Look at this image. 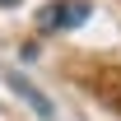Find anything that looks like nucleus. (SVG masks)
<instances>
[{"label": "nucleus", "mask_w": 121, "mask_h": 121, "mask_svg": "<svg viewBox=\"0 0 121 121\" xmlns=\"http://www.w3.org/2000/svg\"><path fill=\"white\" fill-rule=\"evenodd\" d=\"M89 19V5L84 0H51L37 9V28L42 33H56V28H79Z\"/></svg>", "instance_id": "nucleus-1"}, {"label": "nucleus", "mask_w": 121, "mask_h": 121, "mask_svg": "<svg viewBox=\"0 0 121 121\" xmlns=\"http://www.w3.org/2000/svg\"><path fill=\"white\" fill-rule=\"evenodd\" d=\"M9 84H14V93H19V98H28V107H33V112H37L42 121H51V117H56V107L47 103V98H42L37 89H33V84H28L23 75H9Z\"/></svg>", "instance_id": "nucleus-2"}, {"label": "nucleus", "mask_w": 121, "mask_h": 121, "mask_svg": "<svg viewBox=\"0 0 121 121\" xmlns=\"http://www.w3.org/2000/svg\"><path fill=\"white\" fill-rule=\"evenodd\" d=\"M14 5H23V0H0V9H14Z\"/></svg>", "instance_id": "nucleus-3"}]
</instances>
